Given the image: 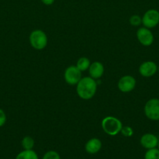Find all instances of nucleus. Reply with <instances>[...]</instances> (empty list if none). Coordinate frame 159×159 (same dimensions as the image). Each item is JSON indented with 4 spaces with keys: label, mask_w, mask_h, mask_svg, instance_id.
<instances>
[{
    "label": "nucleus",
    "mask_w": 159,
    "mask_h": 159,
    "mask_svg": "<svg viewBox=\"0 0 159 159\" xmlns=\"http://www.w3.org/2000/svg\"><path fill=\"white\" fill-rule=\"evenodd\" d=\"M41 2L46 6H51L54 3L55 0H41Z\"/></svg>",
    "instance_id": "21"
},
{
    "label": "nucleus",
    "mask_w": 159,
    "mask_h": 159,
    "mask_svg": "<svg viewBox=\"0 0 159 159\" xmlns=\"http://www.w3.org/2000/svg\"><path fill=\"white\" fill-rule=\"evenodd\" d=\"M157 71H158V72H159V65L157 66Z\"/></svg>",
    "instance_id": "23"
},
{
    "label": "nucleus",
    "mask_w": 159,
    "mask_h": 159,
    "mask_svg": "<svg viewBox=\"0 0 159 159\" xmlns=\"http://www.w3.org/2000/svg\"><path fill=\"white\" fill-rule=\"evenodd\" d=\"M16 159H38L37 154L32 150H24L20 152L16 157Z\"/></svg>",
    "instance_id": "13"
},
{
    "label": "nucleus",
    "mask_w": 159,
    "mask_h": 159,
    "mask_svg": "<svg viewBox=\"0 0 159 159\" xmlns=\"http://www.w3.org/2000/svg\"><path fill=\"white\" fill-rule=\"evenodd\" d=\"M98 84L91 77L81 78L76 84V93L80 99L89 100L94 96L97 92Z\"/></svg>",
    "instance_id": "1"
},
{
    "label": "nucleus",
    "mask_w": 159,
    "mask_h": 159,
    "mask_svg": "<svg viewBox=\"0 0 159 159\" xmlns=\"http://www.w3.org/2000/svg\"><path fill=\"white\" fill-rule=\"evenodd\" d=\"M64 79L70 85H75L81 79V71L74 65H70L64 72Z\"/></svg>",
    "instance_id": "6"
},
{
    "label": "nucleus",
    "mask_w": 159,
    "mask_h": 159,
    "mask_svg": "<svg viewBox=\"0 0 159 159\" xmlns=\"http://www.w3.org/2000/svg\"><path fill=\"white\" fill-rule=\"evenodd\" d=\"M158 141L159 139L156 135L151 133H147L142 135L140 140V143L142 147L148 150V149L157 148Z\"/></svg>",
    "instance_id": "10"
},
{
    "label": "nucleus",
    "mask_w": 159,
    "mask_h": 159,
    "mask_svg": "<svg viewBox=\"0 0 159 159\" xmlns=\"http://www.w3.org/2000/svg\"><path fill=\"white\" fill-rule=\"evenodd\" d=\"M157 148L159 149V141H158V144H157Z\"/></svg>",
    "instance_id": "22"
},
{
    "label": "nucleus",
    "mask_w": 159,
    "mask_h": 159,
    "mask_svg": "<svg viewBox=\"0 0 159 159\" xmlns=\"http://www.w3.org/2000/svg\"><path fill=\"white\" fill-rule=\"evenodd\" d=\"M136 82L135 78L132 75H124L118 82V88L122 93H127L132 91L135 89Z\"/></svg>",
    "instance_id": "8"
},
{
    "label": "nucleus",
    "mask_w": 159,
    "mask_h": 159,
    "mask_svg": "<svg viewBox=\"0 0 159 159\" xmlns=\"http://www.w3.org/2000/svg\"><path fill=\"white\" fill-rule=\"evenodd\" d=\"M144 159H159V149L157 148L148 149L144 155Z\"/></svg>",
    "instance_id": "16"
},
{
    "label": "nucleus",
    "mask_w": 159,
    "mask_h": 159,
    "mask_svg": "<svg viewBox=\"0 0 159 159\" xmlns=\"http://www.w3.org/2000/svg\"><path fill=\"white\" fill-rule=\"evenodd\" d=\"M101 146H102L101 141L98 138H91L86 143L85 151L88 154L94 155L101 150Z\"/></svg>",
    "instance_id": "12"
},
{
    "label": "nucleus",
    "mask_w": 159,
    "mask_h": 159,
    "mask_svg": "<svg viewBox=\"0 0 159 159\" xmlns=\"http://www.w3.org/2000/svg\"><path fill=\"white\" fill-rule=\"evenodd\" d=\"M88 70L90 77L93 78L94 79H100L104 72V65L99 61H94L90 64Z\"/></svg>",
    "instance_id": "11"
},
{
    "label": "nucleus",
    "mask_w": 159,
    "mask_h": 159,
    "mask_svg": "<svg viewBox=\"0 0 159 159\" xmlns=\"http://www.w3.org/2000/svg\"><path fill=\"white\" fill-rule=\"evenodd\" d=\"M30 43L35 50H43L48 44V37L41 30H35L30 35Z\"/></svg>",
    "instance_id": "3"
},
{
    "label": "nucleus",
    "mask_w": 159,
    "mask_h": 159,
    "mask_svg": "<svg viewBox=\"0 0 159 159\" xmlns=\"http://www.w3.org/2000/svg\"><path fill=\"white\" fill-rule=\"evenodd\" d=\"M101 127L105 134L110 136H115L120 133L123 124L118 118L108 116L104 117L101 121Z\"/></svg>",
    "instance_id": "2"
},
{
    "label": "nucleus",
    "mask_w": 159,
    "mask_h": 159,
    "mask_svg": "<svg viewBox=\"0 0 159 159\" xmlns=\"http://www.w3.org/2000/svg\"><path fill=\"white\" fill-rule=\"evenodd\" d=\"M90 65V61L87 57H82L78 59L77 62H76V68L80 70V71H84L89 68Z\"/></svg>",
    "instance_id": "14"
},
{
    "label": "nucleus",
    "mask_w": 159,
    "mask_h": 159,
    "mask_svg": "<svg viewBox=\"0 0 159 159\" xmlns=\"http://www.w3.org/2000/svg\"><path fill=\"white\" fill-rule=\"evenodd\" d=\"M137 37L138 41L143 46L149 47L153 43L154 40V34L151 30L147 27H140L137 31Z\"/></svg>",
    "instance_id": "7"
},
{
    "label": "nucleus",
    "mask_w": 159,
    "mask_h": 159,
    "mask_svg": "<svg viewBox=\"0 0 159 159\" xmlns=\"http://www.w3.org/2000/svg\"><path fill=\"white\" fill-rule=\"evenodd\" d=\"M157 71V65L152 61H146L139 67V73L145 78L154 76Z\"/></svg>",
    "instance_id": "9"
},
{
    "label": "nucleus",
    "mask_w": 159,
    "mask_h": 159,
    "mask_svg": "<svg viewBox=\"0 0 159 159\" xmlns=\"http://www.w3.org/2000/svg\"><path fill=\"white\" fill-rule=\"evenodd\" d=\"M21 144L24 150H32L34 147V140L31 137L26 136L22 139Z\"/></svg>",
    "instance_id": "15"
},
{
    "label": "nucleus",
    "mask_w": 159,
    "mask_h": 159,
    "mask_svg": "<svg viewBox=\"0 0 159 159\" xmlns=\"http://www.w3.org/2000/svg\"><path fill=\"white\" fill-rule=\"evenodd\" d=\"M144 114L151 120H159V99L152 98L146 102L144 106Z\"/></svg>",
    "instance_id": "4"
},
{
    "label": "nucleus",
    "mask_w": 159,
    "mask_h": 159,
    "mask_svg": "<svg viewBox=\"0 0 159 159\" xmlns=\"http://www.w3.org/2000/svg\"><path fill=\"white\" fill-rule=\"evenodd\" d=\"M43 159H61L60 155L55 151H48L44 155Z\"/></svg>",
    "instance_id": "19"
},
{
    "label": "nucleus",
    "mask_w": 159,
    "mask_h": 159,
    "mask_svg": "<svg viewBox=\"0 0 159 159\" xmlns=\"http://www.w3.org/2000/svg\"><path fill=\"white\" fill-rule=\"evenodd\" d=\"M129 23L133 26H139L142 24V18L139 15H132L129 18Z\"/></svg>",
    "instance_id": "17"
},
{
    "label": "nucleus",
    "mask_w": 159,
    "mask_h": 159,
    "mask_svg": "<svg viewBox=\"0 0 159 159\" xmlns=\"http://www.w3.org/2000/svg\"><path fill=\"white\" fill-rule=\"evenodd\" d=\"M159 23V12L157 9H151L145 12L142 17V24L144 27L151 29Z\"/></svg>",
    "instance_id": "5"
},
{
    "label": "nucleus",
    "mask_w": 159,
    "mask_h": 159,
    "mask_svg": "<svg viewBox=\"0 0 159 159\" xmlns=\"http://www.w3.org/2000/svg\"><path fill=\"white\" fill-rule=\"evenodd\" d=\"M6 122V114L5 111L0 109V127H3Z\"/></svg>",
    "instance_id": "20"
},
{
    "label": "nucleus",
    "mask_w": 159,
    "mask_h": 159,
    "mask_svg": "<svg viewBox=\"0 0 159 159\" xmlns=\"http://www.w3.org/2000/svg\"><path fill=\"white\" fill-rule=\"evenodd\" d=\"M120 133L126 138H129V137H132V134H133V130L132 129V127H129V126H124V127L123 126Z\"/></svg>",
    "instance_id": "18"
}]
</instances>
